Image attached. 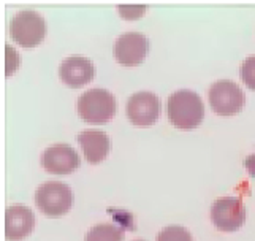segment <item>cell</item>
I'll return each mask as SVG.
<instances>
[{
    "label": "cell",
    "instance_id": "1",
    "mask_svg": "<svg viewBox=\"0 0 255 241\" xmlns=\"http://www.w3.org/2000/svg\"><path fill=\"white\" fill-rule=\"evenodd\" d=\"M166 114L174 127L190 130L198 127L205 118V105L201 97L190 89H178L166 102Z\"/></svg>",
    "mask_w": 255,
    "mask_h": 241
},
{
    "label": "cell",
    "instance_id": "2",
    "mask_svg": "<svg viewBox=\"0 0 255 241\" xmlns=\"http://www.w3.org/2000/svg\"><path fill=\"white\" fill-rule=\"evenodd\" d=\"M78 113L89 124H105L114 118L118 102L114 95L103 87L87 89L78 99Z\"/></svg>",
    "mask_w": 255,
    "mask_h": 241
},
{
    "label": "cell",
    "instance_id": "3",
    "mask_svg": "<svg viewBox=\"0 0 255 241\" xmlns=\"http://www.w3.org/2000/svg\"><path fill=\"white\" fill-rule=\"evenodd\" d=\"M10 35L22 48L38 46L46 35L45 17L30 10L16 13L10 22Z\"/></svg>",
    "mask_w": 255,
    "mask_h": 241
},
{
    "label": "cell",
    "instance_id": "4",
    "mask_svg": "<svg viewBox=\"0 0 255 241\" xmlns=\"http://www.w3.org/2000/svg\"><path fill=\"white\" fill-rule=\"evenodd\" d=\"M35 203L46 216L59 218L72 208L73 192L65 183L48 181L38 186L37 192H35Z\"/></svg>",
    "mask_w": 255,
    "mask_h": 241
},
{
    "label": "cell",
    "instance_id": "5",
    "mask_svg": "<svg viewBox=\"0 0 255 241\" xmlns=\"http://www.w3.org/2000/svg\"><path fill=\"white\" fill-rule=\"evenodd\" d=\"M244 102L243 89L232 79H219L209 87V103L217 114L232 116L240 113Z\"/></svg>",
    "mask_w": 255,
    "mask_h": 241
},
{
    "label": "cell",
    "instance_id": "6",
    "mask_svg": "<svg viewBox=\"0 0 255 241\" xmlns=\"http://www.w3.org/2000/svg\"><path fill=\"white\" fill-rule=\"evenodd\" d=\"M160 99L159 95L149 91H139L130 95L127 100V116L131 124L138 127H147L155 124L160 116Z\"/></svg>",
    "mask_w": 255,
    "mask_h": 241
},
{
    "label": "cell",
    "instance_id": "7",
    "mask_svg": "<svg viewBox=\"0 0 255 241\" xmlns=\"http://www.w3.org/2000/svg\"><path fill=\"white\" fill-rule=\"evenodd\" d=\"M213 224L222 232L238 230L246 221V208L240 197H221L211 207Z\"/></svg>",
    "mask_w": 255,
    "mask_h": 241
},
{
    "label": "cell",
    "instance_id": "8",
    "mask_svg": "<svg viewBox=\"0 0 255 241\" xmlns=\"http://www.w3.org/2000/svg\"><path fill=\"white\" fill-rule=\"evenodd\" d=\"M149 40L144 33L126 32L114 43V57L124 67H135L141 64L147 56Z\"/></svg>",
    "mask_w": 255,
    "mask_h": 241
},
{
    "label": "cell",
    "instance_id": "9",
    "mask_svg": "<svg viewBox=\"0 0 255 241\" xmlns=\"http://www.w3.org/2000/svg\"><path fill=\"white\" fill-rule=\"evenodd\" d=\"M80 154L70 145H54L45 149L41 165L52 175H68L80 167Z\"/></svg>",
    "mask_w": 255,
    "mask_h": 241
},
{
    "label": "cell",
    "instance_id": "10",
    "mask_svg": "<svg viewBox=\"0 0 255 241\" xmlns=\"http://www.w3.org/2000/svg\"><path fill=\"white\" fill-rule=\"evenodd\" d=\"M95 75V67L91 59L84 56H70L62 60V64L59 67V76L60 79L72 87L84 86Z\"/></svg>",
    "mask_w": 255,
    "mask_h": 241
},
{
    "label": "cell",
    "instance_id": "11",
    "mask_svg": "<svg viewBox=\"0 0 255 241\" xmlns=\"http://www.w3.org/2000/svg\"><path fill=\"white\" fill-rule=\"evenodd\" d=\"M35 226L33 211L22 205H13L5 213V237L10 241H21L29 237Z\"/></svg>",
    "mask_w": 255,
    "mask_h": 241
},
{
    "label": "cell",
    "instance_id": "12",
    "mask_svg": "<svg viewBox=\"0 0 255 241\" xmlns=\"http://www.w3.org/2000/svg\"><path fill=\"white\" fill-rule=\"evenodd\" d=\"M78 141L89 164H100L108 156L111 148L110 137L102 130H84L78 135Z\"/></svg>",
    "mask_w": 255,
    "mask_h": 241
},
{
    "label": "cell",
    "instance_id": "13",
    "mask_svg": "<svg viewBox=\"0 0 255 241\" xmlns=\"http://www.w3.org/2000/svg\"><path fill=\"white\" fill-rule=\"evenodd\" d=\"M124 230L113 224H99L86 234L84 241H122Z\"/></svg>",
    "mask_w": 255,
    "mask_h": 241
},
{
    "label": "cell",
    "instance_id": "14",
    "mask_svg": "<svg viewBox=\"0 0 255 241\" xmlns=\"http://www.w3.org/2000/svg\"><path fill=\"white\" fill-rule=\"evenodd\" d=\"M157 241H193L190 232L181 226H170L160 230Z\"/></svg>",
    "mask_w": 255,
    "mask_h": 241
},
{
    "label": "cell",
    "instance_id": "15",
    "mask_svg": "<svg viewBox=\"0 0 255 241\" xmlns=\"http://www.w3.org/2000/svg\"><path fill=\"white\" fill-rule=\"evenodd\" d=\"M240 75L244 84L255 91V56H249L248 59H244L240 68Z\"/></svg>",
    "mask_w": 255,
    "mask_h": 241
},
{
    "label": "cell",
    "instance_id": "16",
    "mask_svg": "<svg viewBox=\"0 0 255 241\" xmlns=\"http://www.w3.org/2000/svg\"><path fill=\"white\" fill-rule=\"evenodd\" d=\"M118 10L121 11V14L127 17V19H135V17H139L141 14H144L146 6H127V5H119Z\"/></svg>",
    "mask_w": 255,
    "mask_h": 241
},
{
    "label": "cell",
    "instance_id": "17",
    "mask_svg": "<svg viewBox=\"0 0 255 241\" xmlns=\"http://www.w3.org/2000/svg\"><path fill=\"white\" fill-rule=\"evenodd\" d=\"M5 49H6V64H8L6 75H11V71L19 67V56H17L16 51H13V48L10 46V44H6Z\"/></svg>",
    "mask_w": 255,
    "mask_h": 241
},
{
    "label": "cell",
    "instance_id": "18",
    "mask_svg": "<svg viewBox=\"0 0 255 241\" xmlns=\"http://www.w3.org/2000/svg\"><path fill=\"white\" fill-rule=\"evenodd\" d=\"M244 165H246V168H248L249 175L252 178H255V153L244 159Z\"/></svg>",
    "mask_w": 255,
    "mask_h": 241
},
{
    "label": "cell",
    "instance_id": "19",
    "mask_svg": "<svg viewBox=\"0 0 255 241\" xmlns=\"http://www.w3.org/2000/svg\"><path fill=\"white\" fill-rule=\"evenodd\" d=\"M135 241H144V240H135Z\"/></svg>",
    "mask_w": 255,
    "mask_h": 241
}]
</instances>
